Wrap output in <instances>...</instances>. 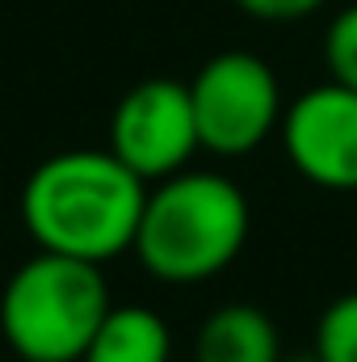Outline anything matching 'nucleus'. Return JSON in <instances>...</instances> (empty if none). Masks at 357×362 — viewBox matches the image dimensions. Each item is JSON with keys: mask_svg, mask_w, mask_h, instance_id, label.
<instances>
[{"mask_svg": "<svg viewBox=\"0 0 357 362\" xmlns=\"http://www.w3.org/2000/svg\"><path fill=\"white\" fill-rule=\"evenodd\" d=\"M147 181L109 148H72L47 156L21 185V223L47 253L105 266L135 245Z\"/></svg>", "mask_w": 357, "mask_h": 362, "instance_id": "obj_1", "label": "nucleus"}, {"mask_svg": "<svg viewBox=\"0 0 357 362\" xmlns=\"http://www.w3.org/2000/svg\"><path fill=\"white\" fill-rule=\"evenodd\" d=\"M248 232L253 211L236 181L206 169H181L152 181L131 249L152 278L189 286L227 270L244 253Z\"/></svg>", "mask_w": 357, "mask_h": 362, "instance_id": "obj_2", "label": "nucleus"}, {"mask_svg": "<svg viewBox=\"0 0 357 362\" xmlns=\"http://www.w3.org/2000/svg\"><path fill=\"white\" fill-rule=\"evenodd\" d=\"M109 303L101 266L38 249L0 291V333L21 362H80Z\"/></svg>", "mask_w": 357, "mask_h": 362, "instance_id": "obj_3", "label": "nucleus"}, {"mask_svg": "<svg viewBox=\"0 0 357 362\" xmlns=\"http://www.w3.org/2000/svg\"><path fill=\"white\" fill-rule=\"evenodd\" d=\"M193 127L198 148L210 156H248L282 127V85L277 72L253 51L210 55L193 81Z\"/></svg>", "mask_w": 357, "mask_h": 362, "instance_id": "obj_4", "label": "nucleus"}, {"mask_svg": "<svg viewBox=\"0 0 357 362\" xmlns=\"http://www.w3.org/2000/svg\"><path fill=\"white\" fill-rule=\"evenodd\" d=\"M109 152L143 181H164L198 152L189 85L152 76L122 93L109 118Z\"/></svg>", "mask_w": 357, "mask_h": 362, "instance_id": "obj_5", "label": "nucleus"}, {"mask_svg": "<svg viewBox=\"0 0 357 362\" xmlns=\"http://www.w3.org/2000/svg\"><path fill=\"white\" fill-rule=\"evenodd\" d=\"M282 148L298 177L324 189H357V93L324 81L282 110Z\"/></svg>", "mask_w": 357, "mask_h": 362, "instance_id": "obj_6", "label": "nucleus"}, {"mask_svg": "<svg viewBox=\"0 0 357 362\" xmlns=\"http://www.w3.org/2000/svg\"><path fill=\"white\" fill-rule=\"evenodd\" d=\"M193 362H282V337L273 316L257 303L214 308L198 325Z\"/></svg>", "mask_w": 357, "mask_h": 362, "instance_id": "obj_7", "label": "nucleus"}, {"mask_svg": "<svg viewBox=\"0 0 357 362\" xmlns=\"http://www.w3.org/2000/svg\"><path fill=\"white\" fill-rule=\"evenodd\" d=\"M173 333L169 320L139 303H109L80 362H169Z\"/></svg>", "mask_w": 357, "mask_h": 362, "instance_id": "obj_8", "label": "nucleus"}, {"mask_svg": "<svg viewBox=\"0 0 357 362\" xmlns=\"http://www.w3.org/2000/svg\"><path fill=\"white\" fill-rule=\"evenodd\" d=\"M320 362H357V291L337 295L315 325V350Z\"/></svg>", "mask_w": 357, "mask_h": 362, "instance_id": "obj_9", "label": "nucleus"}, {"mask_svg": "<svg viewBox=\"0 0 357 362\" xmlns=\"http://www.w3.org/2000/svg\"><path fill=\"white\" fill-rule=\"evenodd\" d=\"M324 64H328V81H337V85H345V89L357 93V4L341 8L328 21Z\"/></svg>", "mask_w": 357, "mask_h": 362, "instance_id": "obj_10", "label": "nucleus"}, {"mask_svg": "<svg viewBox=\"0 0 357 362\" xmlns=\"http://www.w3.org/2000/svg\"><path fill=\"white\" fill-rule=\"evenodd\" d=\"M253 21H273V25H282V21H303V17H311L315 8H324L328 0H236Z\"/></svg>", "mask_w": 357, "mask_h": 362, "instance_id": "obj_11", "label": "nucleus"}, {"mask_svg": "<svg viewBox=\"0 0 357 362\" xmlns=\"http://www.w3.org/2000/svg\"><path fill=\"white\" fill-rule=\"evenodd\" d=\"M282 362H320V358H315V354H294V358H286V354H282Z\"/></svg>", "mask_w": 357, "mask_h": 362, "instance_id": "obj_12", "label": "nucleus"}]
</instances>
